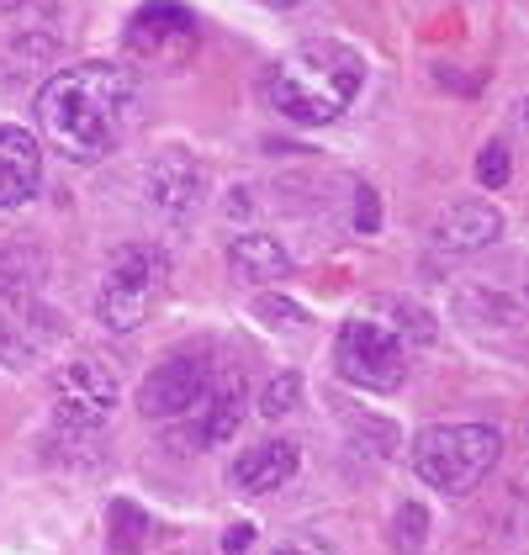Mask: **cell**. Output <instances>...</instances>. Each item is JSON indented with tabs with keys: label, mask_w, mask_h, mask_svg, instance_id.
Segmentation results:
<instances>
[{
	"label": "cell",
	"mask_w": 529,
	"mask_h": 555,
	"mask_svg": "<svg viewBox=\"0 0 529 555\" xmlns=\"http://www.w3.org/2000/svg\"><path fill=\"white\" fill-rule=\"evenodd\" d=\"M275 555H312V551H275Z\"/></svg>",
	"instance_id": "cell-25"
},
{
	"label": "cell",
	"mask_w": 529,
	"mask_h": 555,
	"mask_svg": "<svg viewBox=\"0 0 529 555\" xmlns=\"http://www.w3.org/2000/svg\"><path fill=\"white\" fill-rule=\"evenodd\" d=\"M255 318L270 323V328H297V323H302V307L286 297H260L255 301Z\"/></svg>",
	"instance_id": "cell-21"
},
{
	"label": "cell",
	"mask_w": 529,
	"mask_h": 555,
	"mask_svg": "<svg viewBox=\"0 0 529 555\" xmlns=\"http://www.w3.org/2000/svg\"><path fill=\"white\" fill-rule=\"evenodd\" d=\"M498 461H503V434L492 424H435L413 439V470L450 498L482 487Z\"/></svg>",
	"instance_id": "cell-3"
},
{
	"label": "cell",
	"mask_w": 529,
	"mask_h": 555,
	"mask_svg": "<svg viewBox=\"0 0 529 555\" xmlns=\"http://www.w3.org/2000/svg\"><path fill=\"white\" fill-rule=\"evenodd\" d=\"M238 424H244V371H228L207 391V402L185 413V424L165 428V444H176V450H218V444L233 439Z\"/></svg>",
	"instance_id": "cell-9"
},
{
	"label": "cell",
	"mask_w": 529,
	"mask_h": 555,
	"mask_svg": "<svg viewBox=\"0 0 529 555\" xmlns=\"http://www.w3.org/2000/svg\"><path fill=\"white\" fill-rule=\"evenodd\" d=\"M149 529H154L149 513H138L132 503H122V498L106 508V545H112V555H138L149 545Z\"/></svg>",
	"instance_id": "cell-17"
},
{
	"label": "cell",
	"mask_w": 529,
	"mask_h": 555,
	"mask_svg": "<svg viewBox=\"0 0 529 555\" xmlns=\"http://www.w3.org/2000/svg\"><path fill=\"white\" fill-rule=\"evenodd\" d=\"M249 545H255V524H233V529L222 534V551L228 555H244Z\"/></svg>",
	"instance_id": "cell-23"
},
{
	"label": "cell",
	"mask_w": 529,
	"mask_h": 555,
	"mask_svg": "<svg viewBox=\"0 0 529 555\" xmlns=\"http://www.w3.org/2000/svg\"><path fill=\"white\" fill-rule=\"evenodd\" d=\"M354 228H360V233H376V228H382V196H376L371 185L354 191Z\"/></svg>",
	"instance_id": "cell-22"
},
{
	"label": "cell",
	"mask_w": 529,
	"mask_h": 555,
	"mask_svg": "<svg viewBox=\"0 0 529 555\" xmlns=\"http://www.w3.org/2000/svg\"><path fill=\"white\" fill-rule=\"evenodd\" d=\"M128 53L143 64V69H154V75H180L185 64H191V53L202 43V27H196V16L176 5V0H149V5H138L128 22Z\"/></svg>",
	"instance_id": "cell-6"
},
{
	"label": "cell",
	"mask_w": 529,
	"mask_h": 555,
	"mask_svg": "<svg viewBox=\"0 0 529 555\" xmlns=\"http://www.w3.org/2000/svg\"><path fill=\"white\" fill-rule=\"evenodd\" d=\"M461 318L472 323V328H519V318H525V307L519 297H503V292H461Z\"/></svg>",
	"instance_id": "cell-16"
},
{
	"label": "cell",
	"mask_w": 529,
	"mask_h": 555,
	"mask_svg": "<svg viewBox=\"0 0 529 555\" xmlns=\"http://www.w3.org/2000/svg\"><path fill=\"white\" fill-rule=\"evenodd\" d=\"M212 386H218V365H212L207 354L180 349V354L159 360V365L149 371V382L138 386V408H143V418L170 424V418H185L191 408H202Z\"/></svg>",
	"instance_id": "cell-8"
},
{
	"label": "cell",
	"mask_w": 529,
	"mask_h": 555,
	"mask_svg": "<svg viewBox=\"0 0 529 555\" xmlns=\"http://www.w3.org/2000/svg\"><path fill=\"white\" fill-rule=\"evenodd\" d=\"M503 238V212L492 202H455L435 217L429 228V244L450 259H466V255H482Z\"/></svg>",
	"instance_id": "cell-11"
},
{
	"label": "cell",
	"mask_w": 529,
	"mask_h": 555,
	"mask_svg": "<svg viewBox=\"0 0 529 555\" xmlns=\"http://www.w3.org/2000/svg\"><path fill=\"white\" fill-rule=\"evenodd\" d=\"M122 397V382H117V365L101 360V354H75L53 371V418L64 428H101L112 418Z\"/></svg>",
	"instance_id": "cell-7"
},
{
	"label": "cell",
	"mask_w": 529,
	"mask_h": 555,
	"mask_svg": "<svg viewBox=\"0 0 529 555\" xmlns=\"http://www.w3.org/2000/svg\"><path fill=\"white\" fill-rule=\"evenodd\" d=\"M392 540H397V551H424V540H429V513L418 508V503H402V513H397V524H392Z\"/></svg>",
	"instance_id": "cell-19"
},
{
	"label": "cell",
	"mask_w": 529,
	"mask_h": 555,
	"mask_svg": "<svg viewBox=\"0 0 529 555\" xmlns=\"http://www.w3.org/2000/svg\"><path fill=\"white\" fill-rule=\"evenodd\" d=\"M508 175H514L508 149H503V143H487L482 154H477V180H482L487 191H503V185H508Z\"/></svg>",
	"instance_id": "cell-20"
},
{
	"label": "cell",
	"mask_w": 529,
	"mask_h": 555,
	"mask_svg": "<svg viewBox=\"0 0 529 555\" xmlns=\"http://www.w3.org/2000/svg\"><path fill=\"white\" fill-rule=\"evenodd\" d=\"M53 339L48 312L27 292H0V354L5 360H33Z\"/></svg>",
	"instance_id": "cell-14"
},
{
	"label": "cell",
	"mask_w": 529,
	"mask_h": 555,
	"mask_svg": "<svg viewBox=\"0 0 529 555\" xmlns=\"http://www.w3.org/2000/svg\"><path fill=\"white\" fill-rule=\"evenodd\" d=\"M297 444L292 439H260L249 450H238L233 461V487L249 492V498H264V492H281L292 476H297Z\"/></svg>",
	"instance_id": "cell-13"
},
{
	"label": "cell",
	"mask_w": 529,
	"mask_h": 555,
	"mask_svg": "<svg viewBox=\"0 0 529 555\" xmlns=\"http://www.w3.org/2000/svg\"><path fill=\"white\" fill-rule=\"evenodd\" d=\"M43 185V149L27 128L0 122V212H16L38 196Z\"/></svg>",
	"instance_id": "cell-12"
},
{
	"label": "cell",
	"mask_w": 529,
	"mask_h": 555,
	"mask_svg": "<svg viewBox=\"0 0 529 555\" xmlns=\"http://www.w3.org/2000/svg\"><path fill=\"white\" fill-rule=\"evenodd\" d=\"M360 86H365V59L345 43H302L264 69V101L297 128H323L345 117Z\"/></svg>",
	"instance_id": "cell-2"
},
{
	"label": "cell",
	"mask_w": 529,
	"mask_h": 555,
	"mask_svg": "<svg viewBox=\"0 0 529 555\" xmlns=\"http://www.w3.org/2000/svg\"><path fill=\"white\" fill-rule=\"evenodd\" d=\"M165 286H170V255L159 244H122L106 259V275H101V292H95V318L112 334H132V328L149 323Z\"/></svg>",
	"instance_id": "cell-4"
},
{
	"label": "cell",
	"mask_w": 529,
	"mask_h": 555,
	"mask_svg": "<svg viewBox=\"0 0 529 555\" xmlns=\"http://www.w3.org/2000/svg\"><path fill=\"white\" fill-rule=\"evenodd\" d=\"M264 5H302V0H264Z\"/></svg>",
	"instance_id": "cell-24"
},
{
	"label": "cell",
	"mask_w": 529,
	"mask_h": 555,
	"mask_svg": "<svg viewBox=\"0 0 529 555\" xmlns=\"http://www.w3.org/2000/svg\"><path fill=\"white\" fill-rule=\"evenodd\" d=\"M138 122V80L122 64H69L38 95V128L75 165H95L128 143Z\"/></svg>",
	"instance_id": "cell-1"
},
{
	"label": "cell",
	"mask_w": 529,
	"mask_h": 555,
	"mask_svg": "<svg viewBox=\"0 0 529 555\" xmlns=\"http://www.w3.org/2000/svg\"><path fill=\"white\" fill-rule=\"evenodd\" d=\"M297 402H302V382L286 371V376H275V382L260 391V418H286V413H297Z\"/></svg>",
	"instance_id": "cell-18"
},
{
	"label": "cell",
	"mask_w": 529,
	"mask_h": 555,
	"mask_svg": "<svg viewBox=\"0 0 529 555\" xmlns=\"http://www.w3.org/2000/svg\"><path fill=\"white\" fill-rule=\"evenodd\" d=\"M334 365L360 391H397L408 382V339L382 318H350L334 339Z\"/></svg>",
	"instance_id": "cell-5"
},
{
	"label": "cell",
	"mask_w": 529,
	"mask_h": 555,
	"mask_svg": "<svg viewBox=\"0 0 529 555\" xmlns=\"http://www.w3.org/2000/svg\"><path fill=\"white\" fill-rule=\"evenodd\" d=\"M228 264H233V275H238V281H249V286H270V281H286L292 255H286V249H281V238H270V233H244V238H233Z\"/></svg>",
	"instance_id": "cell-15"
},
{
	"label": "cell",
	"mask_w": 529,
	"mask_h": 555,
	"mask_svg": "<svg viewBox=\"0 0 529 555\" xmlns=\"http://www.w3.org/2000/svg\"><path fill=\"white\" fill-rule=\"evenodd\" d=\"M143 196H149V207L165 217V222H185V217H196L202 196H207V170H202L191 154L170 149V154H159V159L149 165Z\"/></svg>",
	"instance_id": "cell-10"
}]
</instances>
